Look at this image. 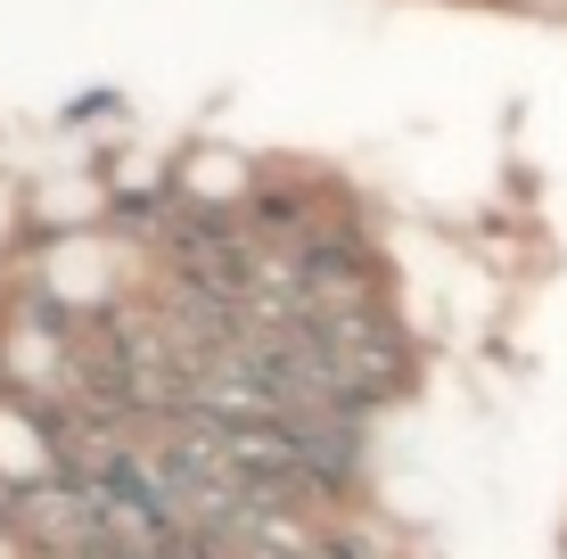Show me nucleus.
Here are the masks:
<instances>
[{"label":"nucleus","mask_w":567,"mask_h":559,"mask_svg":"<svg viewBox=\"0 0 567 559\" xmlns=\"http://www.w3.org/2000/svg\"><path fill=\"white\" fill-rule=\"evenodd\" d=\"M288 436H297V477H305V494H312V503H346V494H354V469H362L354 420L305 412V420H288Z\"/></svg>","instance_id":"nucleus-1"}]
</instances>
